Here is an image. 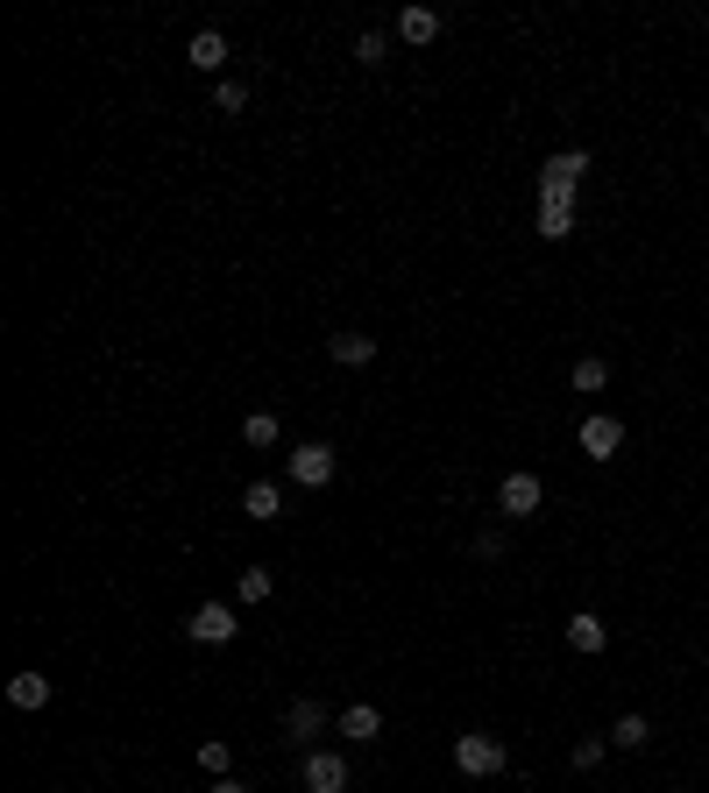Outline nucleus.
<instances>
[{
	"label": "nucleus",
	"mask_w": 709,
	"mask_h": 793,
	"mask_svg": "<svg viewBox=\"0 0 709 793\" xmlns=\"http://www.w3.org/2000/svg\"><path fill=\"white\" fill-rule=\"evenodd\" d=\"M582 170H588L582 150L546 156V170H540V206H574V184H582Z\"/></svg>",
	"instance_id": "nucleus-1"
},
{
	"label": "nucleus",
	"mask_w": 709,
	"mask_h": 793,
	"mask_svg": "<svg viewBox=\"0 0 709 793\" xmlns=\"http://www.w3.org/2000/svg\"><path fill=\"white\" fill-rule=\"evenodd\" d=\"M454 765H461L468 779H497L504 772V744L490 730H468V737H454Z\"/></svg>",
	"instance_id": "nucleus-2"
},
{
	"label": "nucleus",
	"mask_w": 709,
	"mask_h": 793,
	"mask_svg": "<svg viewBox=\"0 0 709 793\" xmlns=\"http://www.w3.org/2000/svg\"><path fill=\"white\" fill-rule=\"evenodd\" d=\"M291 482H299V489H327V482H333V447H327V439L291 447Z\"/></svg>",
	"instance_id": "nucleus-3"
},
{
	"label": "nucleus",
	"mask_w": 709,
	"mask_h": 793,
	"mask_svg": "<svg viewBox=\"0 0 709 793\" xmlns=\"http://www.w3.org/2000/svg\"><path fill=\"white\" fill-rule=\"evenodd\" d=\"M235 630H242V624H235V610H227V602H199V610L185 616V638H192V644H227Z\"/></svg>",
	"instance_id": "nucleus-4"
},
{
	"label": "nucleus",
	"mask_w": 709,
	"mask_h": 793,
	"mask_svg": "<svg viewBox=\"0 0 709 793\" xmlns=\"http://www.w3.org/2000/svg\"><path fill=\"white\" fill-rule=\"evenodd\" d=\"M305 786L313 793H347V758L341 751H305Z\"/></svg>",
	"instance_id": "nucleus-5"
},
{
	"label": "nucleus",
	"mask_w": 709,
	"mask_h": 793,
	"mask_svg": "<svg viewBox=\"0 0 709 793\" xmlns=\"http://www.w3.org/2000/svg\"><path fill=\"white\" fill-rule=\"evenodd\" d=\"M540 475H504V489H497V510L504 517H532V510H540Z\"/></svg>",
	"instance_id": "nucleus-6"
},
{
	"label": "nucleus",
	"mask_w": 709,
	"mask_h": 793,
	"mask_svg": "<svg viewBox=\"0 0 709 793\" xmlns=\"http://www.w3.org/2000/svg\"><path fill=\"white\" fill-rule=\"evenodd\" d=\"M618 447H624V425L618 419H604V411H596V419H582V453H588V461H610Z\"/></svg>",
	"instance_id": "nucleus-7"
},
{
	"label": "nucleus",
	"mask_w": 709,
	"mask_h": 793,
	"mask_svg": "<svg viewBox=\"0 0 709 793\" xmlns=\"http://www.w3.org/2000/svg\"><path fill=\"white\" fill-rule=\"evenodd\" d=\"M568 644H574V652H604V644H610V624H604L596 610H574V616H568Z\"/></svg>",
	"instance_id": "nucleus-8"
},
{
	"label": "nucleus",
	"mask_w": 709,
	"mask_h": 793,
	"mask_svg": "<svg viewBox=\"0 0 709 793\" xmlns=\"http://www.w3.org/2000/svg\"><path fill=\"white\" fill-rule=\"evenodd\" d=\"M242 510H249L256 524H277V517H284V489H277V482H249V489H242Z\"/></svg>",
	"instance_id": "nucleus-9"
},
{
	"label": "nucleus",
	"mask_w": 709,
	"mask_h": 793,
	"mask_svg": "<svg viewBox=\"0 0 709 793\" xmlns=\"http://www.w3.org/2000/svg\"><path fill=\"white\" fill-rule=\"evenodd\" d=\"M327 355L341 361V369H369V361H377V341H369V333H333Z\"/></svg>",
	"instance_id": "nucleus-10"
},
{
	"label": "nucleus",
	"mask_w": 709,
	"mask_h": 793,
	"mask_svg": "<svg viewBox=\"0 0 709 793\" xmlns=\"http://www.w3.org/2000/svg\"><path fill=\"white\" fill-rule=\"evenodd\" d=\"M8 702L36 716V708H50V680L43 674H15V680H8Z\"/></svg>",
	"instance_id": "nucleus-11"
},
{
	"label": "nucleus",
	"mask_w": 709,
	"mask_h": 793,
	"mask_svg": "<svg viewBox=\"0 0 709 793\" xmlns=\"http://www.w3.org/2000/svg\"><path fill=\"white\" fill-rule=\"evenodd\" d=\"M185 57H192L199 72H220V64H227V36H220V29H199V36H192V50H185Z\"/></svg>",
	"instance_id": "nucleus-12"
},
{
	"label": "nucleus",
	"mask_w": 709,
	"mask_h": 793,
	"mask_svg": "<svg viewBox=\"0 0 709 793\" xmlns=\"http://www.w3.org/2000/svg\"><path fill=\"white\" fill-rule=\"evenodd\" d=\"M397 36H405V43H433L440 15H433V8H405V15H397Z\"/></svg>",
	"instance_id": "nucleus-13"
},
{
	"label": "nucleus",
	"mask_w": 709,
	"mask_h": 793,
	"mask_svg": "<svg viewBox=\"0 0 709 793\" xmlns=\"http://www.w3.org/2000/svg\"><path fill=\"white\" fill-rule=\"evenodd\" d=\"M242 439H249V447H277V439H284V419H277V411H249Z\"/></svg>",
	"instance_id": "nucleus-14"
},
{
	"label": "nucleus",
	"mask_w": 709,
	"mask_h": 793,
	"mask_svg": "<svg viewBox=\"0 0 709 793\" xmlns=\"http://www.w3.org/2000/svg\"><path fill=\"white\" fill-rule=\"evenodd\" d=\"M383 730V716L369 702H355V708H341V737H355V744H369V737Z\"/></svg>",
	"instance_id": "nucleus-15"
},
{
	"label": "nucleus",
	"mask_w": 709,
	"mask_h": 793,
	"mask_svg": "<svg viewBox=\"0 0 709 793\" xmlns=\"http://www.w3.org/2000/svg\"><path fill=\"white\" fill-rule=\"evenodd\" d=\"M610 744H618V751H646L653 744V722L646 716H618V722H610Z\"/></svg>",
	"instance_id": "nucleus-16"
},
{
	"label": "nucleus",
	"mask_w": 709,
	"mask_h": 793,
	"mask_svg": "<svg viewBox=\"0 0 709 793\" xmlns=\"http://www.w3.org/2000/svg\"><path fill=\"white\" fill-rule=\"evenodd\" d=\"M319 722H327V708H319V702H291L284 708V730L299 737V744H305V737H319Z\"/></svg>",
	"instance_id": "nucleus-17"
},
{
	"label": "nucleus",
	"mask_w": 709,
	"mask_h": 793,
	"mask_svg": "<svg viewBox=\"0 0 709 793\" xmlns=\"http://www.w3.org/2000/svg\"><path fill=\"white\" fill-rule=\"evenodd\" d=\"M227 765H235V751H227L220 737H206V744H199V772H206V779H227Z\"/></svg>",
	"instance_id": "nucleus-18"
},
{
	"label": "nucleus",
	"mask_w": 709,
	"mask_h": 793,
	"mask_svg": "<svg viewBox=\"0 0 709 793\" xmlns=\"http://www.w3.org/2000/svg\"><path fill=\"white\" fill-rule=\"evenodd\" d=\"M540 234L546 241H568L574 234V206H540Z\"/></svg>",
	"instance_id": "nucleus-19"
},
{
	"label": "nucleus",
	"mask_w": 709,
	"mask_h": 793,
	"mask_svg": "<svg viewBox=\"0 0 709 793\" xmlns=\"http://www.w3.org/2000/svg\"><path fill=\"white\" fill-rule=\"evenodd\" d=\"M235 596H242V602H270V567H242Z\"/></svg>",
	"instance_id": "nucleus-20"
},
{
	"label": "nucleus",
	"mask_w": 709,
	"mask_h": 793,
	"mask_svg": "<svg viewBox=\"0 0 709 793\" xmlns=\"http://www.w3.org/2000/svg\"><path fill=\"white\" fill-rule=\"evenodd\" d=\"M604 383H610V361H596V355L574 361V389H604Z\"/></svg>",
	"instance_id": "nucleus-21"
},
{
	"label": "nucleus",
	"mask_w": 709,
	"mask_h": 793,
	"mask_svg": "<svg viewBox=\"0 0 709 793\" xmlns=\"http://www.w3.org/2000/svg\"><path fill=\"white\" fill-rule=\"evenodd\" d=\"M213 106H220V114H242V106H249V86L220 78V86H213Z\"/></svg>",
	"instance_id": "nucleus-22"
},
{
	"label": "nucleus",
	"mask_w": 709,
	"mask_h": 793,
	"mask_svg": "<svg viewBox=\"0 0 709 793\" xmlns=\"http://www.w3.org/2000/svg\"><path fill=\"white\" fill-rule=\"evenodd\" d=\"M355 64H383V36H377V29L355 36Z\"/></svg>",
	"instance_id": "nucleus-23"
},
{
	"label": "nucleus",
	"mask_w": 709,
	"mask_h": 793,
	"mask_svg": "<svg viewBox=\"0 0 709 793\" xmlns=\"http://www.w3.org/2000/svg\"><path fill=\"white\" fill-rule=\"evenodd\" d=\"M574 765H582V772H588V765H604V737H582V744H574Z\"/></svg>",
	"instance_id": "nucleus-24"
},
{
	"label": "nucleus",
	"mask_w": 709,
	"mask_h": 793,
	"mask_svg": "<svg viewBox=\"0 0 709 793\" xmlns=\"http://www.w3.org/2000/svg\"><path fill=\"white\" fill-rule=\"evenodd\" d=\"M213 793H249V786H242V779H213Z\"/></svg>",
	"instance_id": "nucleus-25"
}]
</instances>
